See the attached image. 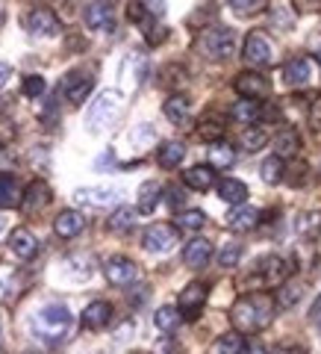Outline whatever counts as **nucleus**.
<instances>
[{
  "label": "nucleus",
  "mask_w": 321,
  "mask_h": 354,
  "mask_svg": "<svg viewBox=\"0 0 321 354\" xmlns=\"http://www.w3.org/2000/svg\"><path fill=\"white\" fill-rule=\"evenodd\" d=\"M274 354H307L301 346H280L278 351H274Z\"/></svg>",
  "instance_id": "48"
},
{
  "label": "nucleus",
  "mask_w": 321,
  "mask_h": 354,
  "mask_svg": "<svg viewBox=\"0 0 321 354\" xmlns=\"http://www.w3.org/2000/svg\"><path fill=\"white\" fill-rule=\"evenodd\" d=\"M315 3H321V0H315Z\"/></svg>",
  "instance_id": "54"
},
{
  "label": "nucleus",
  "mask_w": 321,
  "mask_h": 354,
  "mask_svg": "<svg viewBox=\"0 0 321 354\" xmlns=\"http://www.w3.org/2000/svg\"><path fill=\"white\" fill-rule=\"evenodd\" d=\"M180 322H183L180 307H159L157 313H153V325H157L162 334H174V330L180 328Z\"/></svg>",
  "instance_id": "29"
},
{
  "label": "nucleus",
  "mask_w": 321,
  "mask_h": 354,
  "mask_svg": "<svg viewBox=\"0 0 321 354\" xmlns=\"http://www.w3.org/2000/svg\"><path fill=\"white\" fill-rule=\"evenodd\" d=\"M50 198H53V192H50L48 183L32 180L24 189V195H21V207H24V213H39V209H44L50 204Z\"/></svg>",
  "instance_id": "14"
},
{
  "label": "nucleus",
  "mask_w": 321,
  "mask_h": 354,
  "mask_svg": "<svg viewBox=\"0 0 321 354\" xmlns=\"http://www.w3.org/2000/svg\"><path fill=\"white\" fill-rule=\"evenodd\" d=\"M165 201H168L174 209H180V207L186 204V192H180V189H177V186H171L168 195H165Z\"/></svg>",
  "instance_id": "45"
},
{
  "label": "nucleus",
  "mask_w": 321,
  "mask_h": 354,
  "mask_svg": "<svg viewBox=\"0 0 321 354\" xmlns=\"http://www.w3.org/2000/svg\"><path fill=\"white\" fill-rule=\"evenodd\" d=\"M3 227H6V221H3V216H0V234H3Z\"/></svg>",
  "instance_id": "52"
},
{
  "label": "nucleus",
  "mask_w": 321,
  "mask_h": 354,
  "mask_svg": "<svg viewBox=\"0 0 321 354\" xmlns=\"http://www.w3.org/2000/svg\"><path fill=\"white\" fill-rule=\"evenodd\" d=\"M298 151H301V136H298V130L283 127L278 136H274V153H278L280 160H286V157H295Z\"/></svg>",
  "instance_id": "23"
},
{
  "label": "nucleus",
  "mask_w": 321,
  "mask_h": 354,
  "mask_svg": "<svg viewBox=\"0 0 321 354\" xmlns=\"http://www.w3.org/2000/svg\"><path fill=\"white\" fill-rule=\"evenodd\" d=\"M260 274H262L265 283L280 286L286 281V263L278 257V254H271V257H262L260 260Z\"/></svg>",
  "instance_id": "26"
},
{
  "label": "nucleus",
  "mask_w": 321,
  "mask_h": 354,
  "mask_svg": "<svg viewBox=\"0 0 321 354\" xmlns=\"http://www.w3.org/2000/svg\"><path fill=\"white\" fill-rule=\"evenodd\" d=\"M68 330H71V313H68V307H62V304H48L32 316V334L44 339L48 346L62 342L68 337Z\"/></svg>",
  "instance_id": "2"
},
{
  "label": "nucleus",
  "mask_w": 321,
  "mask_h": 354,
  "mask_svg": "<svg viewBox=\"0 0 321 354\" xmlns=\"http://www.w3.org/2000/svg\"><path fill=\"white\" fill-rule=\"evenodd\" d=\"M213 257V245H209V239H192L189 245L183 248V260L186 266H192V269H204Z\"/></svg>",
  "instance_id": "21"
},
{
  "label": "nucleus",
  "mask_w": 321,
  "mask_h": 354,
  "mask_svg": "<svg viewBox=\"0 0 321 354\" xmlns=\"http://www.w3.org/2000/svg\"><path fill=\"white\" fill-rule=\"evenodd\" d=\"M109 319H113V304L109 301H92L86 310H83V328L86 330H104L109 325Z\"/></svg>",
  "instance_id": "18"
},
{
  "label": "nucleus",
  "mask_w": 321,
  "mask_h": 354,
  "mask_svg": "<svg viewBox=\"0 0 321 354\" xmlns=\"http://www.w3.org/2000/svg\"><path fill=\"white\" fill-rule=\"evenodd\" d=\"M21 195H24V189H21V183L15 180V177L12 174H0V209L18 207Z\"/></svg>",
  "instance_id": "25"
},
{
  "label": "nucleus",
  "mask_w": 321,
  "mask_h": 354,
  "mask_svg": "<svg viewBox=\"0 0 321 354\" xmlns=\"http://www.w3.org/2000/svg\"><path fill=\"white\" fill-rule=\"evenodd\" d=\"M157 354H183V348L177 346L174 339H162L159 346H157Z\"/></svg>",
  "instance_id": "46"
},
{
  "label": "nucleus",
  "mask_w": 321,
  "mask_h": 354,
  "mask_svg": "<svg viewBox=\"0 0 321 354\" xmlns=\"http://www.w3.org/2000/svg\"><path fill=\"white\" fill-rule=\"evenodd\" d=\"M218 195H221V201H227V204H245L248 201V186L242 183V180H233V177H224V180L218 183Z\"/></svg>",
  "instance_id": "27"
},
{
  "label": "nucleus",
  "mask_w": 321,
  "mask_h": 354,
  "mask_svg": "<svg viewBox=\"0 0 321 354\" xmlns=\"http://www.w3.org/2000/svg\"><path fill=\"white\" fill-rule=\"evenodd\" d=\"M24 27L30 36H36V39H50V36H57L59 32V18L53 9L48 6H36V9H30V15L24 18Z\"/></svg>",
  "instance_id": "7"
},
{
  "label": "nucleus",
  "mask_w": 321,
  "mask_h": 354,
  "mask_svg": "<svg viewBox=\"0 0 321 354\" xmlns=\"http://www.w3.org/2000/svg\"><path fill=\"white\" fill-rule=\"evenodd\" d=\"M136 216H139V209L115 207V213H109V218H106V227L113 230V234H130V230L136 227Z\"/></svg>",
  "instance_id": "24"
},
{
  "label": "nucleus",
  "mask_w": 321,
  "mask_h": 354,
  "mask_svg": "<svg viewBox=\"0 0 321 354\" xmlns=\"http://www.w3.org/2000/svg\"><path fill=\"white\" fill-rule=\"evenodd\" d=\"M24 95L27 97H41L44 95V80L39 74H32V77H27V80H24Z\"/></svg>",
  "instance_id": "43"
},
{
  "label": "nucleus",
  "mask_w": 321,
  "mask_h": 354,
  "mask_svg": "<svg viewBox=\"0 0 321 354\" xmlns=\"http://www.w3.org/2000/svg\"><path fill=\"white\" fill-rule=\"evenodd\" d=\"M9 248H12L15 257H21V260H32V257H36V251H39V239H36V234H32V230H27V227H15V230H12V236H9Z\"/></svg>",
  "instance_id": "17"
},
{
  "label": "nucleus",
  "mask_w": 321,
  "mask_h": 354,
  "mask_svg": "<svg viewBox=\"0 0 321 354\" xmlns=\"http://www.w3.org/2000/svg\"><path fill=\"white\" fill-rule=\"evenodd\" d=\"M245 348H248L245 334H239V330H230V334L218 337L215 346H213L215 354H245Z\"/></svg>",
  "instance_id": "32"
},
{
  "label": "nucleus",
  "mask_w": 321,
  "mask_h": 354,
  "mask_svg": "<svg viewBox=\"0 0 321 354\" xmlns=\"http://www.w3.org/2000/svg\"><path fill=\"white\" fill-rule=\"evenodd\" d=\"M9 77H12V68H9L6 62H0V88H3L9 83Z\"/></svg>",
  "instance_id": "47"
},
{
  "label": "nucleus",
  "mask_w": 321,
  "mask_h": 354,
  "mask_svg": "<svg viewBox=\"0 0 321 354\" xmlns=\"http://www.w3.org/2000/svg\"><path fill=\"white\" fill-rule=\"evenodd\" d=\"M162 113H165V118H168L171 124H186V118L192 115V101L186 95H171L168 101H165Z\"/></svg>",
  "instance_id": "22"
},
{
  "label": "nucleus",
  "mask_w": 321,
  "mask_h": 354,
  "mask_svg": "<svg viewBox=\"0 0 321 354\" xmlns=\"http://www.w3.org/2000/svg\"><path fill=\"white\" fill-rule=\"evenodd\" d=\"M104 274H106V281L113 286H127V283L136 281L139 269H136V263H133L130 257H109L104 263Z\"/></svg>",
  "instance_id": "11"
},
{
  "label": "nucleus",
  "mask_w": 321,
  "mask_h": 354,
  "mask_svg": "<svg viewBox=\"0 0 321 354\" xmlns=\"http://www.w3.org/2000/svg\"><path fill=\"white\" fill-rule=\"evenodd\" d=\"M318 62H321V50H318Z\"/></svg>",
  "instance_id": "53"
},
{
  "label": "nucleus",
  "mask_w": 321,
  "mask_h": 354,
  "mask_svg": "<svg viewBox=\"0 0 321 354\" xmlns=\"http://www.w3.org/2000/svg\"><path fill=\"white\" fill-rule=\"evenodd\" d=\"M283 286V290H280V295H278V301L283 304V307H289V304H295L298 301V298H301V286H298V283H280Z\"/></svg>",
  "instance_id": "42"
},
{
  "label": "nucleus",
  "mask_w": 321,
  "mask_h": 354,
  "mask_svg": "<svg viewBox=\"0 0 321 354\" xmlns=\"http://www.w3.org/2000/svg\"><path fill=\"white\" fill-rule=\"evenodd\" d=\"M204 225H206V216L201 209H186V213L177 216V227H183V230H201Z\"/></svg>",
  "instance_id": "38"
},
{
  "label": "nucleus",
  "mask_w": 321,
  "mask_h": 354,
  "mask_svg": "<svg viewBox=\"0 0 321 354\" xmlns=\"http://www.w3.org/2000/svg\"><path fill=\"white\" fill-rule=\"evenodd\" d=\"M233 162H236V151L230 148L224 139H215L213 145H209V165H215V169H230Z\"/></svg>",
  "instance_id": "30"
},
{
  "label": "nucleus",
  "mask_w": 321,
  "mask_h": 354,
  "mask_svg": "<svg viewBox=\"0 0 321 354\" xmlns=\"http://www.w3.org/2000/svg\"><path fill=\"white\" fill-rule=\"evenodd\" d=\"M121 106H124V95L115 92V88H106L95 97L92 109H88V118H86V127L92 133H104L115 124V118L121 115Z\"/></svg>",
  "instance_id": "3"
},
{
  "label": "nucleus",
  "mask_w": 321,
  "mask_h": 354,
  "mask_svg": "<svg viewBox=\"0 0 321 354\" xmlns=\"http://www.w3.org/2000/svg\"><path fill=\"white\" fill-rule=\"evenodd\" d=\"M183 183L189 189H197V192H206L215 186V171L213 165H192V169L183 171Z\"/></svg>",
  "instance_id": "20"
},
{
  "label": "nucleus",
  "mask_w": 321,
  "mask_h": 354,
  "mask_svg": "<svg viewBox=\"0 0 321 354\" xmlns=\"http://www.w3.org/2000/svg\"><path fill=\"white\" fill-rule=\"evenodd\" d=\"M283 80L289 83L292 88H304L315 80V62L309 59V57H295L286 62V68H283Z\"/></svg>",
  "instance_id": "10"
},
{
  "label": "nucleus",
  "mask_w": 321,
  "mask_h": 354,
  "mask_svg": "<svg viewBox=\"0 0 321 354\" xmlns=\"http://www.w3.org/2000/svg\"><path fill=\"white\" fill-rule=\"evenodd\" d=\"M142 245L145 251L150 254H165L177 245V227L168 225V221H157V225H150L145 230V236H142Z\"/></svg>",
  "instance_id": "8"
},
{
  "label": "nucleus",
  "mask_w": 321,
  "mask_h": 354,
  "mask_svg": "<svg viewBox=\"0 0 321 354\" xmlns=\"http://www.w3.org/2000/svg\"><path fill=\"white\" fill-rule=\"evenodd\" d=\"M153 139H157V130H153L150 124H139V127H133L127 133V142H130V148L136 153H145L153 145Z\"/></svg>",
  "instance_id": "31"
},
{
  "label": "nucleus",
  "mask_w": 321,
  "mask_h": 354,
  "mask_svg": "<svg viewBox=\"0 0 321 354\" xmlns=\"http://www.w3.org/2000/svg\"><path fill=\"white\" fill-rule=\"evenodd\" d=\"M206 295H209V286L201 283V281H195V283L186 286V290L180 292V298H177L183 319H195L197 313H201V307H204V301H206Z\"/></svg>",
  "instance_id": "12"
},
{
  "label": "nucleus",
  "mask_w": 321,
  "mask_h": 354,
  "mask_svg": "<svg viewBox=\"0 0 321 354\" xmlns=\"http://www.w3.org/2000/svg\"><path fill=\"white\" fill-rule=\"evenodd\" d=\"M183 157H186V145H183V142H177V139L162 142L159 153H157V160H159L162 169H174V165H180Z\"/></svg>",
  "instance_id": "28"
},
{
  "label": "nucleus",
  "mask_w": 321,
  "mask_h": 354,
  "mask_svg": "<svg viewBox=\"0 0 321 354\" xmlns=\"http://www.w3.org/2000/svg\"><path fill=\"white\" fill-rule=\"evenodd\" d=\"M62 95H65V101L74 104V106H80L88 95H92V88H95V74L92 71H71V74H65L62 77Z\"/></svg>",
  "instance_id": "5"
},
{
  "label": "nucleus",
  "mask_w": 321,
  "mask_h": 354,
  "mask_svg": "<svg viewBox=\"0 0 321 354\" xmlns=\"http://www.w3.org/2000/svg\"><path fill=\"white\" fill-rule=\"evenodd\" d=\"M159 195H162L159 183H153V180L142 183V189H139V213H153V207L159 204Z\"/></svg>",
  "instance_id": "34"
},
{
  "label": "nucleus",
  "mask_w": 321,
  "mask_h": 354,
  "mask_svg": "<svg viewBox=\"0 0 321 354\" xmlns=\"http://www.w3.org/2000/svg\"><path fill=\"white\" fill-rule=\"evenodd\" d=\"M269 15L280 30H289L295 24V12H289V0H271Z\"/></svg>",
  "instance_id": "35"
},
{
  "label": "nucleus",
  "mask_w": 321,
  "mask_h": 354,
  "mask_svg": "<svg viewBox=\"0 0 321 354\" xmlns=\"http://www.w3.org/2000/svg\"><path fill=\"white\" fill-rule=\"evenodd\" d=\"M274 307L271 298L265 292H253V295H242L239 301L230 310V322L239 334H253V330H262L265 325L271 322Z\"/></svg>",
  "instance_id": "1"
},
{
  "label": "nucleus",
  "mask_w": 321,
  "mask_h": 354,
  "mask_svg": "<svg viewBox=\"0 0 321 354\" xmlns=\"http://www.w3.org/2000/svg\"><path fill=\"white\" fill-rule=\"evenodd\" d=\"M15 281H18V272L12 269V266H0V301L12 295Z\"/></svg>",
  "instance_id": "40"
},
{
  "label": "nucleus",
  "mask_w": 321,
  "mask_h": 354,
  "mask_svg": "<svg viewBox=\"0 0 321 354\" xmlns=\"http://www.w3.org/2000/svg\"><path fill=\"white\" fill-rule=\"evenodd\" d=\"M265 142H269V136H265L262 127H248L245 133H242V148H245L248 153H257L265 148Z\"/></svg>",
  "instance_id": "37"
},
{
  "label": "nucleus",
  "mask_w": 321,
  "mask_h": 354,
  "mask_svg": "<svg viewBox=\"0 0 321 354\" xmlns=\"http://www.w3.org/2000/svg\"><path fill=\"white\" fill-rule=\"evenodd\" d=\"M269 88H271V83L265 80L260 71H245V74L236 77V92L245 95V97H257V101H262V97L269 95Z\"/></svg>",
  "instance_id": "15"
},
{
  "label": "nucleus",
  "mask_w": 321,
  "mask_h": 354,
  "mask_svg": "<svg viewBox=\"0 0 321 354\" xmlns=\"http://www.w3.org/2000/svg\"><path fill=\"white\" fill-rule=\"evenodd\" d=\"M260 218H262V213L257 207H242V204H236V209L227 216V227L230 230H236V234H248V230H253L260 225Z\"/></svg>",
  "instance_id": "19"
},
{
  "label": "nucleus",
  "mask_w": 321,
  "mask_h": 354,
  "mask_svg": "<svg viewBox=\"0 0 321 354\" xmlns=\"http://www.w3.org/2000/svg\"><path fill=\"white\" fill-rule=\"evenodd\" d=\"M248 354H271V351H269V348H251Z\"/></svg>",
  "instance_id": "51"
},
{
  "label": "nucleus",
  "mask_w": 321,
  "mask_h": 354,
  "mask_svg": "<svg viewBox=\"0 0 321 354\" xmlns=\"http://www.w3.org/2000/svg\"><path fill=\"white\" fill-rule=\"evenodd\" d=\"M74 204L92 207V209L118 207V204H121V192L113 189V186H83V189L74 192Z\"/></svg>",
  "instance_id": "6"
},
{
  "label": "nucleus",
  "mask_w": 321,
  "mask_h": 354,
  "mask_svg": "<svg viewBox=\"0 0 321 354\" xmlns=\"http://www.w3.org/2000/svg\"><path fill=\"white\" fill-rule=\"evenodd\" d=\"M227 3L233 6L236 12H242V15H245V12H253V9H260V0H227Z\"/></svg>",
  "instance_id": "44"
},
{
  "label": "nucleus",
  "mask_w": 321,
  "mask_h": 354,
  "mask_svg": "<svg viewBox=\"0 0 321 354\" xmlns=\"http://www.w3.org/2000/svg\"><path fill=\"white\" fill-rule=\"evenodd\" d=\"M283 171H286V165H283V160L274 153V157H269L262 165H260V177L265 183H280L283 180Z\"/></svg>",
  "instance_id": "36"
},
{
  "label": "nucleus",
  "mask_w": 321,
  "mask_h": 354,
  "mask_svg": "<svg viewBox=\"0 0 321 354\" xmlns=\"http://www.w3.org/2000/svg\"><path fill=\"white\" fill-rule=\"evenodd\" d=\"M309 319H321V295L315 298V304H313V310H309Z\"/></svg>",
  "instance_id": "50"
},
{
  "label": "nucleus",
  "mask_w": 321,
  "mask_h": 354,
  "mask_svg": "<svg viewBox=\"0 0 321 354\" xmlns=\"http://www.w3.org/2000/svg\"><path fill=\"white\" fill-rule=\"evenodd\" d=\"M239 260H242V245H239V242H233V245H224L218 251V263L224 266V269H233Z\"/></svg>",
  "instance_id": "41"
},
{
  "label": "nucleus",
  "mask_w": 321,
  "mask_h": 354,
  "mask_svg": "<svg viewBox=\"0 0 321 354\" xmlns=\"http://www.w3.org/2000/svg\"><path fill=\"white\" fill-rule=\"evenodd\" d=\"M233 48H236V32L227 27H209L206 32H201V39H197V53L213 62L233 57Z\"/></svg>",
  "instance_id": "4"
},
{
  "label": "nucleus",
  "mask_w": 321,
  "mask_h": 354,
  "mask_svg": "<svg viewBox=\"0 0 321 354\" xmlns=\"http://www.w3.org/2000/svg\"><path fill=\"white\" fill-rule=\"evenodd\" d=\"M242 57H245L248 65H269L274 59V44L265 36L262 30H253L245 39V48H242Z\"/></svg>",
  "instance_id": "9"
},
{
  "label": "nucleus",
  "mask_w": 321,
  "mask_h": 354,
  "mask_svg": "<svg viewBox=\"0 0 321 354\" xmlns=\"http://www.w3.org/2000/svg\"><path fill=\"white\" fill-rule=\"evenodd\" d=\"M53 230H57L59 239H74L86 230V218H83V213H77V209H62L57 221H53Z\"/></svg>",
  "instance_id": "16"
},
{
  "label": "nucleus",
  "mask_w": 321,
  "mask_h": 354,
  "mask_svg": "<svg viewBox=\"0 0 321 354\" xmlns=\"http://www.w3.org/2000/svg\"><path fill=\"white\" fill-rule=\"evenodd\" d=\"M197 136L204 142H215L224 136V124H221L218 118H206V121H201V127H197Z\"/></svg>",
  "instance_id": "39"
},
{
  "label": "nucleus",
  "mask_w": 321,
  "mask_h": 354,
  "mask_svg": "<svg viewBox=\"0 0 321 354\" xmlns=\"http://www.w3.org/2000/svg\"><path fill=\"white\" fill-rule=\"evenodd\" d=\"M83 18H86V27H92V30H113V24H115L113 3H109V0H95V3H88Z\"/></svg>",
  "instance_id": "13"
},
{
  "label": "nucleus",
  "mask_w": 321,
  "mask_h": 354,
  "mask_svg": "<svg viewBox=\"0 0 321 354\" xmlns=\"http://www.w3.org/2000/svg\"><path fill=\"white\" fill-rule=\"evenodd\" d=\"M313 124L321 127V95H318V101H315V106H313Z\"/></svg>",
  "instance_id": "49"
},
{
  "label": "nucleus",
  "mask_w": 321,
  "mask_h": 354,
  "mask_svg": "<svg viewBox=\"0 0 321 354\" xmlns=\"http://www.w3.org/2000/svg\"><path fill=\"white\" fill-rule=\"evenodd\" d=\"M262 115V104L257 97H242V101L233 106V118L236 121H245V124H253V121H260Z\"/></svg>",
  "instance_id": "33"
}]
</instances>
